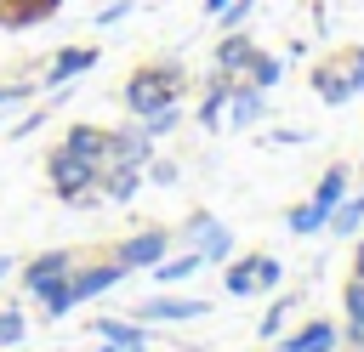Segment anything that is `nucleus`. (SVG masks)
<instances>
[{"instance_id":"1","label":"nucleus","mask_w":364,"mask_h":352,"mask_svg":"<svg viewBox=\"0 0 364 352\" xmlns=\"http://www.w3.org/2000/svg\"><path fill=\"white\" fill-rule=\"evenodd\" d=\"M182 97V62H142L125 85H119V102H125V114L131 119H142V114H154V108H165V102H176Z\"/></svg>"},{"instance_id":"2","label":"nucleus","mask_w":364,"mask_h":352,"mask_svg":"<svg viewBox=\"0 0 364 352\" xmlns=\"http://www.w3.org/2000/svg\"><path fill=\"white\" fill-rule=\"evenodd\" d=\"M97 170H102V165L74 159L68 148H51V153H46V176H51V193H57L63 204H97V199H102V193H97Z\"/></svg>"},{"instance_id":"3","label":"nucleus","mask_w":364,"mask_h":352,"mask_svg":"<svg viewBox=\"0 0 364 352\" xmlns=\"http://www.w3.org/2000/svg\"><path fill=\"white\" fill-rule=\"evenodd\" d=\"M176 244H188V250H199L205 255V267H222L233 250H239V238H233V227L228 221H216L210 210H199V216H188L182 221V233H176Z\"/></svg>"},{"instance_id":"4","label":"nucleus","mask_w":364,"mask_h":352,"mask_svg":"<svg viewBox=\"0 0 364 352\" xmlns=\"http://www.w3.org/2000/svg\"><path fill=\"white\" fill-rule=\"evenodd\" d=\"M171 244H176V233L154 221V227H136V233H125V238H119L108 255H114L125 273H148L154 261H165V255H171Z\"/></svg>"},{"instance_id":"5","label":"nucleus","mask_w":364,"mask_h":352,"mask_svg":"<svg viewBox=\"0 0 364 352\" xmlns=\"http://www.w3.org/2000/svg\"><path fill=\"white\" fill-rule=\"evenodd\" d=\"M205 312H210L205 295H171V290H154L148 301L131 307V318H142V324H193V318H205Z\"/></svg>"},{"instance_id":"6","label":"nucleus","mask_w":364,"mask_h":352,"mask_svg":"<svg viewBox=\"0 0 364 352\" xmlns=\"http://www.w3.org/2000/svg\"><path fill=\"white\" fill-rule=\"evenodd\" d=\"M341 346V324L336 318H301L296 329H284L279 341H273V352H336Z\"/></svg>"},{"instance_id":"7","label":"nucleus","mask_w":364,"mask_h":352,"mask_svg":"<svg viewBox=\"0 0 364 352\" xmlns=\"http://www.w3.org/2000/svg\"><path fill=\"white\" fill-rule=\"evenodd\" d=\"M91 329H97V352H148L154 346V324H142V318H91Z\"/></svg>"},{"instance_id":"8","label":"nucleus","mask_w":364,"mask_h":352,"mask_svg":"<svg viewBox=\"0 0 364 352\" xmlns=\"http://www.w3.org/2000/svg\"><path fill=\"white\" fill-rule=\"evenodd\" d=\"M154 159V136L131 119V125H114L108 131V148H102V165H148Z\"/></svg>"},{"instance_id":"9","label":"nucleus","mask_w":364,"mask_h":352,"mask_svg":"<svg viewBox=\"0 0 364 352\" xmlns=\"http://www.w3.org/2000/svg\"><path fill=\"white\" fill-rule=\"evenodd\" d=\"M74 267H80V255H74V250H40L34 261H23V290H28V295H40V290H51L57 278H68Z\"/></svg>"},{"instance_id":"10","label":"nucleus","mask_w":364,"mask_h":352,"mask_svg":"<svg viewBox=\"0 0 364 352\" xmlns=\"http://www.w3.org/2000/svg\"><path fill=\"white\" fill-rule=\"evenodd\" d=\"M262 114H267V91H256V85L233 79V91H228V108H222V131H250Z\"/></svg>"},{"instance_id":"11","label":"nucleus","mask_w":364,"mask_h":352,"mask_svg":"<svg viewBox=\"0 0 364 352\" xmlns=\"http://www.w3.org/2000/svg\"><path fill=\"white\" fill-rule=\"evenodd\" d=\"M250 57H256V40H250L245 28H228V34L216 40V51H210V68L228 74V79H239V74L250 68Z\"/></svg>"},{"instance_id":"12","label":"nucleus","mask_w":364,"mask_h":352,"mask_svg":"<svg viewBox=\"0 0 364 352\" xmlns=\"http://www.w3.org/2000/svg\"><path fill=\"white\" fill-rule=\"evenodd\" d=\"M142 187H148L142 165H102V170H97V193H102L108 204H131Z\"/></svg>"},{"instance_id":"13","label":"nucleus","mask_w":364,"mask_h":352,"mask_svg":"<svg viewBox=\"0 0 364 352\" xmlns=\"http://www.w3.org/2000/svg\"><path fill=\"white\" fill-rule=\"evenodd\" d=\"M97 68V51L91 45H63L51 62H46V74H40V85H74L80 74H91Z\"/></svg>"},{"instance_id":"14","label":"nucleus","mask_w":364,"mask_h":352,"mask_svg":"<svg viewBox=\"0 0 364 352\" xmlns=\"http://www.w3.org/2000/svg\"><path fill=\"white\" fill-rule=\"evenodd\" d=\"M341 346L364 352V278L341 284Z\"/></svg>"},{"instance_id":"15","label":"nucleus","mask_w":364,"mask_h":352,"mask_svg":"<svg viewBox=\"0 0 364 352\" xmlns=\"http://www.w3.org/2000/svg\"><path fill=\"white\" fill-rule=\"evenodd\" d=\"M228 91H233V79L210 68V79H205V97H199V108H193V125H199V131H222V108H228Z\"/></svg>"},{"instance_id":"16","label":"nucleus","mask_w":364,"mask_h":352,"mask_svg":"<svg viewBox=\"0 0 364 352\" xmlns=\"http://www.w3.org/2000/svg\"><path fill=\"white\" fill-rule=\"evenodd\" d=\"M313 91H318L324 108H347V102H353V85H347V74H341L336 57H324V62L313 68Z\"/></svg>"},{"instance_id":"17","label":"nucleus","mask_w":364,"mask_h":352,"mask_svg":"<svg viewBox=\"0 0 364 352\" xmlns=\"http://www.w3.org/2000/svg\"><path fill=\"white\" fill-rule=\"evenodd\" d=\"M119 278H125V267H119L114 255H108V261H97V267H74V295H80V301H97V295H102V290H114Z\"/></svg>"},{"instance_id":"18","label":"nucleus","mask_w":364,"mask_h":352,"mask_svg":"<svg viewBox=\"0 0 364 352\" xmlns=\"http://www.w3.org/2000/svg\"><path fill=\"white\" fill-rule=\"evenodd\" d=\"M57 148H68L74 159H91V165H102V148H108V131H102V125H68Z\"/></svg>"},{"instance_id":"19","label":"nucleus","mask_w":364,"mask_h":352,"mask_svg":"<svg viewBox=\"0 0 364 352\" xmlns=\"http://www.w3.org/2000/svg\"><path fill=\"white\" fill-rule=\"evenodd\" d=\"M148 273H154V284H159V290H171V284H188L193 273H205V255H199V250H182V255H165V261H154Z\"/></svg>"},{"instance_id":"20","label":"nucleus","mask_w":364,"mask_h":352,"mask_svg":"<svg viewBox=\"0 0 364 352\" xmlns=\"http://www.w3.org/2000/svg\"><path fill=\"white\" fill-rule=\"evenodd\" d=\"M358 227H364V187H353L341 204H330L324 233H336V238H358Z\"/></svg>"},{"instance_id":"21","label":"nucleus","mask_w":364,"mask_h":352,"mask_svg":"<svg viewBox=\"0 0 364 352\" xmlns=\"http://www.w3.org/2000/svg\"><path fill=\"white\" fill-rule=\"evenodd\" d=\"M347 193H353V170H347V165H324V170H318V182H313V193H307V199H318V204H324V210H330V204H341V199H347Z\"/></svg>"},{"instance_id":"22","label":"nucleus","mask_w":364,"mask_h":352,"mask_svg":"<svg viewBox=\"0 0 364 352\" xmlns=\"http://www.w3.org/2000/svg\"><path fill=\"white\" fill-rule=\"evenodd\" d=\"M324 221H330V210H324L318 199H301V204H290V210H284V233H296V238L324 233Z\"/></svg>"},{"instance_id":"23","label":"nucleus","mask_w":364,"mask_h":352,"mask_svg":"<svg viewBox=\"0 0 364 352\" xmlns=\"http://www.w3.org/2000/svg\"><path fill=\"white\" fill-rule=\"evenodd\" d=\"M222 290H228L233 301H250V295H256V273H250V255H239V250H233V255L222 261Z\"/></svg>"},{"instance_id":"24","label":"nucleus","mask_w":364,"mask_h":352,"mask_svg":"<svg viewBox=\"0 0 364 352\" xmlns=\"http://www.w3.org/2000/svg\"><path fill=\"white\" fill-rule=\"evenodd\" d=\"M296 307H301V295H290V290H284V295H273V307L262 312V324H256V335H262V341H279V335L290 329V318H296Z\"/></svg>"},{"instance_id":"25","label":"nucleus","mask_w":364,"mask_h":352,"mask_svg":"<svg viewBox=\"0 0 364 352\" xmlns=\"http://www.w3.org/2000/svg\"><path fill=\"white\" fill-rule=\"evenodd\" d=\"M239 79H245V85H256V91H273V85L284 79V57H273V51H262V45H256V57H250V68H245Z\"/></svg>"},{"instance_id":"26","label":"nucleus","mask_w":364,"mask_h":352,"mask_svg":"<svg viewBox=\"0 0 364 352\" xmlns=\"http://www.w3.org/2000/svg\"><path fill=\"white\" fill-rule=\"evenodd\" d=\"M34 301H40V307H46V318H68V312H74V307H80V295H74V273H68V278H57V284H51V290H40V295H34Z\"/></svg>"},{"instance_id":"27","label":"nucleus","mask_w":364,"mask_h":352,"mask_svg":"<svg viewBox=\"0 0 364 352\" xmlns=\"http://www.w3.org/2000/svg\"><path fill=\"white\" fill-rule=\"evenodd\" d=\"M136 125H142V131L154 136V148H159V142H165V136L182 125V97H176V102H165V108H154V114H142Z\"/></svg>"},{"instance_id":"28","label":"nucleus","mask_w":364,"mask_h":352,"mask_svg":"<svg viewBox=\"0 0 364 352\" xmlns=\"http://www.w3.org/2000/svg\"><path fill=\"white\" fill-rule=\"evenodd\" d=\"M250 273H256V295H273L284 284V261L267 255V250H250Z\"/></svg>"},{"instance_id":"29","label":"nucleus","mask_w":364,"mask_h":352,"mask_svg":"<svg viewBox=\"0 0 364 352\" xmlns=\"http://www.w3.org/2000/svg\"><path fill=\"white\" fill-rule=\"evenodd\" d=\"M250 17H256V0H228V6H222V11L210 17V23H216V28L228 34V28H245Z\"/></svg>"},{"instance_id":"30","label":"nucleus","mask_w":364,"mask_h":352,"mask_svg":"<svg viewBox=\"0 0 364 352\" xmlns=\"http://www.w3.org/2000/svg\"><path fill=\"white\" fill-rule=\"evenodd\" d=\"M23 335H28L23 307H0V346H23Z\"/></svg>"},{"instance_id":"31","label":"nucleus","mask_w":364,"mask_h":352,"mask_svg":"<svg viewBox=\"0 0 364 352\" xmlns=\"http://www.w3.org/2000/svg\"><path fill=\"white\" fill-rule=\"evenodd\" d=\"M341 74H347V85H353V97H364V45H347L341 57Z\"/></svg>"},{"instance_id":"32","label":"nucleus","mask_w":364,"mask_h":352,"mask_svg":"<svg viewBox=\"0 0 364 352\" xmlns=\"http://www.w3.org/2000/svg\"><path fill=\"white\" fill-rule=\"evenodd\" d=\"M142 176H148L154 187H176V182H182V170H176V159H159V153H154V159L142 165Z\"/></svg>"},{"instance_id":"33","label":"nucleus","mask_w":364,"mask_h":352,"mask_svg":"<svg viewBox=\"0 0 364 352\" xmlns=\"http://www.w3.org/2000/svg\"><path fill=\"white\" fill-rule=\"evenodd\" d=\"M136 11V0H108V6H97V28H114V23H125Z\"/></svg>"},{"instance_id":"34","label":"nucleus","mask_w":364,"mask_h":352,"mask_svg":"<svg viewBox=\"0 0 364 352\" xmlns=\"http://www.w3.org/2000/svg\"><path fill=\"white\" fill-rule=\"evenodd\" d=\"M307 136H313V131H301V125H290V131H273V136H267V142H273V148H290V142H296V148H301V142H307Z\"/></svg>"},{"instance_id":"35","label":"nucleus","mask_w":364,"mask_h":352,"mask_svg":"<svg viewBox=\"0 0 364 352\" xmlns=\"http://www.w3.org/2000/svg\"><path fill=\"white\" fill-rule=\"evenodd\" d=\"M353 278H364V238H358V250H353Z\"/></svg>"},{"instance_id":"36","label":"nucleus","mask_w":364,"mask_h":352,"mask_svg":"<svg viewBox=\"0 0 364 352\" xmlns=\"http://www.w3.org/2000/svg\"><path fill=\"white\" fill-rule=\"evenodd\" d=\"M11 267H17V261H11V255H0V284L11 278Z\"/></svg>"},{"instance_id":"37","label":"nucleus","mask_w":364,"mask_h":352,"mask_svg":"<svg viewBox=\"0 0 364 352\" xmlns=\"http://www.w3.org/2000/svg\"><path fill=\"white\" fill-rule=\"evenodd\" d=\"M222 6H228V0H205V17H216V11H222Z\"/></svg>"},{"instance_id":"38","label":"nucleus","mask_w":364,"mask_h":352,"mask_svg":"<svg viewBox=\"0 0 364 352\" xmlns=\"http://www.w3.org/2000/svg\"><path fill=\"white\" fill-rule=\"evenodd\" d=\"M0 131H6V125H0Z\"/></svg>"}]
</instances>
